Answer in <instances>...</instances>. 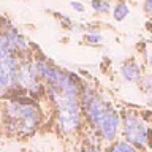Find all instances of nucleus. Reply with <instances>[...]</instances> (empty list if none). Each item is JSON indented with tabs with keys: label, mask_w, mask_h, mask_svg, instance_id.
<instances>
[{
	"label": "nucleus",
	"mask_w": 152,
	"mask_h": 152,
	"mask_svg": "<svg viewBox=\"0 0 152 152\" xmlns=\"http://www.w3.org/2000/svg\"><path fill=\"white\" fill-rule=\"evenodd\" d=\"M151 28H152V27H151Z\"/></svg>",
	"instance_id": "obj_18"
},
{
	"label": "nucleus",
	"mask_w": 152,
	"mask_h": 152,
	"mask_svg": "<svg viewBox=\"0 0 152 152\" xmlns=\"http://www.w3.org/2000/svg\"><path fill=\"white\" fill-rule=\"evenodd\" d=\"M79 98H81V109H84V114H86V117H87L89 124L92 125V128L97 130L102 117L104 116V113L111 108V104L103 102L94 90H90L87 87L83 89Z\"/></svg>",
	"instance_id": "obj_5"
},
{
	"label": "nucleus",
	"mask_w": 152,
	"mask_h": 152,
	"mask_svg": "<svg viewBox=\"0 0 152 152\" xmlns=\"http://www.w3.org/2000/svg\"><path fill=\"white\" fill-rule=\"evenodd\" d=\"M33 65L54 102L59 130L64 135H73L81 127V98L76 81L45 60H35Z\"/></svg>",
	"instance_id": "obj_1"
},
{
	"label": "nucleus",
	"mask_w": 152,
	"mask_h": 152,
	"mask_svg": "<svg viewBox=\"0 0 152 152\" xmlns=\"http://www.w3.org/2000/svg\"><path fill=\"white\" fill-rule=\"evenodd\" d=\"M86 41L89 45H98V43H102V35L100 33H87L86 35Z\"/></svg>",
	"instance_id": "obj_12"
},
{
	"label": "nucleus",
	"mask_w": 152,
	"mask_h": 152,
	"mask_svg": "<svg viewBox=\"0 0 152 152\" xmlns=\"http://www.w3.org/2000/svg\"><path fill=\"white\" fill-rule=\"evenodd\" d=\"M128 13H130V8H128V5L125 2H119L113 8V16L116 21H124L128 16Z\"/></svg>",
	"instance_id": "obj_9"
},
{
	"label": "nucleus",
	"mask_w": 152,
	"mask_h": 152,
	"mask_svg": "<svg viewBox=\"0 0 152 152\" xmlns=\"http://www.w3.org/2000/svg\"><path fill=\"white\" fill-rule=\"evenodd\" d=\"M121 128L124 141L130 142L133 147H136L138 151L146 149L149 144V130H147L146 122L142 121V117L135 111H127L121 119Z\"/></svg>",
	"instance_id": "obj_4"
},
{
	"label": "nucleus",
	"mask_w": 152,
	"mask_h": 152,
	"mask_svg": "<svg viewBox=\"0 0 152 152\" xmlns=\"http://www.w3.org/2000/svg\"><path fill=\"white\" fill-rule=\"evenodd\" d=\"M144 59L147 62V65L152 66V41L146 43V46H144Z\"/></svg>",
	"instance_id": "obj_13"
},
{
	"label": "nucleus",
	"mask_w": 152,
	"mask_h": 152,
	"mask_svg": "<svg viewBox=\"0 0 152 152\" xmlns=\"http://www.w3.org/2000/svg\"><path fill=\"white\" fill-rule=\"evenodd\" d=\"M19 56L11 49L3 32H0V95L16 87V71Z\"/></svg>",
	"instance_id": "obj_3"
},
{
	"label": "nucleus",
	"mask_w": 152,
	"mask_h": 152,
	"mask_svg": "<svg viewBox=\"0 0 152 152\" xmlns=\"http://www.w3.org/2000/svg\"><path fill=\"white\" fill-rule=\"evenodd\" d=\"M81 152H104V149L100 144H89V146H86Z\"/></svg>",
	"instance_id": "obj_14"
},
{
	"label": "nucleus",
	"mask_w": 152,
	"mask_h": 152,
	"mask_svg": "<svg viewBox=\"0 0 152 152\" xmlns=\"http://www.w3.org/2000/svg\"><path fill=\"white\" fill-rule=\"evenodd\" d=\"M121 76L127 83H141L142 79V73H141V68L136 62H127L121 66Z\"/></svg>",
	"instance_id": "obj_8"
},
{
	"label": "nucleus",
	"mask_w": 152,
	"mask_h": 152,
	"mask_svg": "<svg viewBox=\"0 0 152 152\" xmlns=\"http://www.w3.org/2000/svg\"><path fill=\"white\" fill-rule=\"evenodd\" d=\"M90 7H92V10H95L97 13H109L111 3H109L108 0H92V2H90Z\"/></svg>",
	"instance_id": "obj_11"
},
{
	"label": "nucleus",
	"mask_w": 152,
	"mask_h": 152,
	"mask_svg": "<svg viewBox=\"0 0 152 152\" xmlns=\"http://www.w3.org/2000/svg\"><path fill=\"white\" fill-rule=\"evenodd\" d=\"M40 78L35 70V65L30 60H26V57L19 59L18 71H16V87H21L24 90H35Z\"/></svg>",
	"instance_id": "obj_7"
},
{
	"label": "nucleus",
	"mask_w": 152,
	"mask_h": 152,
	"mask_svg": "<svg viewBox=\"0 0 152 152\" xmlns=\"http://www.w3.org/2000/svg\"><path fill=\"white\" fill-rule=\"evenodd\" d=\"M5 119L7 127L13 135L28 136L40 125V108L32 102L24 100H10L5 104Z\"/></svg>",
	"instance_id": "obj_2"
},
{
	"label": "nucleus",
	"mask_w": 152,
	"mask_h": 152,
	"mask_svg": "<svg viewBox=\"0 0 152 152\" xmlns=\"http://www.w3.org/2000/svg\"><path fill=\"white\" fill-rule=\"evenodd\" d=\"M108 152H140V151H138L136 147H133L130 142H127V141L122 140V141H116V142H114Z\"/></svg>",
	"instance_id": "obj_10"
},
{
	"label": "nucleus",
	"mask_w": 152,
	"mask_h": 152,
	"mask_svg": "<svg viewBox=\"0 0 152 152\" xmlns=\"http://www.w3.org/2000/svg\"><path fill=\"white\" fill-rule=\"evenodd\" d=\"M144 11L152 13V0H144Z\"/></svg>",
	"instance_id": "obj_16"
},
{
	"label": "nucleus",
	"mask_w": 152,
	"mask_h": 152,
	"mask_svg": "<svg viewBox=\"0 0 152 152\" xmlns=\"http://www.w3.org/2000/svg\"><path fill=\"white\" fill-rule=\"evenodd\" d=\"M151 152H152V151H151Z\"/></svg>",
	"instance_id": "obj_19"
},
{
	"label": "nucleus",
	"mask_w": 152,
	"mask_h": 152,
	"mask_svg": "<svg viewBox=\"0 0 152 152\" xmlns=\"http://www.w3.org/2000/svg\"><path fill=\"white\" fill-rule=\"evenodd\" d=\"M70 5H71V8L76 10L78 13H84V10H86V8H84V5L81 3V2H71Z\"/></svg>",
	"instance_id": "obj_15"
},
{
	"label": "nucleus",
	"mask_w": 152,
	"mask_h": 152,
	"mask_svg": "<svg viewBox=\"0 0 152 152\" xmlns=\"http://www.w3.org/2000/svg\"><path fill=\"white\" fill-rule=\"evenodd\" d=\"M119 130H121V117H119L116 109L111 106L104 113L102 121H100L98 127H97V133L106 142H114V140L117 138Z\"/></svg>",
	"instance_id": "obj_6"
},
{
	"label": "nucleus",
	"mask_w": 152,
	"mask_h": 152,
	"mask_svg": "<svg viewBox=\"0 0 152 152\" xmlns=\"http://www.w3.org/2000/svg\"><path fill=\"white\" fill-rule=\"evenodd\" d=\"M147 103H149V106L152 108V87L147 89Z\"/></svg>",
	"instance_id": "obj_17"
}]
</instances>
